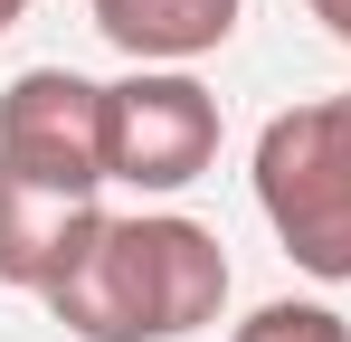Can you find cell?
I'll list each match as a JSON object with an SVG mask.
<instances>
[{"instance_id": "obj_6", "label": "cell", "mask_w": 351, "mask_h": 342, "mask_svg": "<svg viewBox=\"0 0 351 342\" xmlns=\"http://www.w3.org/2000/svg\"><path fill=\"white\" fill-rule=\"evenodd\" d=\"M86 10L133 67H190V57L228 48L247 0H86Z\"/></svg>"}, {"instance_id": "obj_2", "label": "cell", "mask_w": 351, "mask_h": 342, "mask_svg": "<svg viewBox=\"0 0 351 342\" xmlns=\"http://www.w3.org/2000/svg\"><path fill=\"white\" fill-rule=\"evenodd\" d=\"M256 209L304 276L351 285V95L285 105L256 133Z\"/></svg>"}, {"instance_id": "obj_3", "label": "cell", "mask_w": 351, "mask_h": 342, "mask_svg": "<svg viewBox=\"0 0 351 342\" xmlns=\"http://www.w3.org/2000/svg\"><path fill=\"white\" fill-rule=\"evenodd\" d=\"M219 162V95L190 67H133L105 86V181L123 190H190Z\"/></svg>"}, {"instance_id": "obj_8", "label": "cell", "mask_w": 351, "mask_h": 342, "mask_svg": "<svg viewBox=\"0 0 351 342\" xmlns=\"http://www.w3.org/2000/svg\"><path fill=\"white\" fill-rule=\"evenodd\" d=\"M304 10H313V19H323V29H332V38L351 48V0H304Z\"/></svg>"}, {"instance_id": "obj_4", "label": "cell", "mask_w": 351, "mask_h": 342, "mask_svg": "<svg viewBox=\"0 0 351 342\" xmlns=\"http://www.w3.org/2000/svg\"><path fill=\"white\" fill-rule=\"evenodd\" d=\"M0 171L29 190L95 200L105 190V86H86L76 67H29L0 95Z\"/></svg>"}, {"instance_id": "obj_9", "label": "cell", "mask_w": 351, "mask_h": 342, "mask_svg": "<svg viewBox=\"0 0 351 342\" xmlns=\"http://www.w3.org/2000/svg\"><path fill=\"white\" fill-rule=\"evenodd\" d=\"M19 19H29V0H0V29H19Z\"/></svg>"}, {"instance_id": "obj_5", "label": "cell", "mask_w": 351, "mask_h": 342, "mask_svg": "<svg viewBox=\"0 0 351 342\" xmlns=\"http://www.w3.org/2000/svg\"><path fill=\"white\" fill-rule=\"evenodd\" d=\"M95 228H105V209H95V200L29 190V181H10V171H0V285L48 295V285H58L86 247H95Z\"/></svg>"}, {"instance_id": "obj_7", "label": "cell", "mask_w": 351, "mask_h": 342, "mask_svg": "<svg viewBox=\"0 0 351 342\" xmlns=\"http://www.w3.org/2000/svg\"><path fill=\"white\" fill-rule=\"evenodd\" d=\"M228 342H351V323L332 304H304V295H276V304H256Z\"/></svg>"}, {"instance_id": "obj_1", "label": "cell", "mask_w": 351, "mask_h": 342, "mask_svg": "<svg viewBox=\"0 0 351 342\" xmlns=\"http://www.w3.org/2000/svg\"><path fill=\"white\" fill-rule=\"evenodd\" d=\"M48 314L76 342H190L228 314V247L180 209L105 219L95 247L48 285Z\"/></svg>"}]
</instances>
